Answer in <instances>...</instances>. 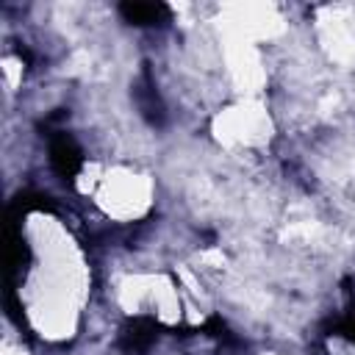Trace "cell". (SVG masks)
<instances>
[{"label": "cell", "mask_w": 355, "mask_h": 355, "mask_svg": "<svg viewBox=\"0 0 355 355\" xmlns=\"http://www.w3.org/2000/svg\"><path fill=\"white\" fill-rule=\"evenodd\" d=\"M211 133H214V141L227 153H252L255 147L269 144L275 133V122L266 105L255 103L252 97H244L216 111Z\"/></svg>", "instance_id": "cell-1"}, {"label": "cell", "mask_w": 355, "mask_h": 355, "mask_svg": "<svg viewBox=\"0 0 355 355\" xmlns=\"http://www.w3.org/2000/svg\"><path fill=\"white\" fill-rule=\"evenodd\" d=\"M327 355H355V344L347 338H330L327 341Z\"/></svg>", "instance_id": "cell-2"}, {"label": "cell", "mask_w": 355, "mask_h": 355, "mask_svg": "<svg viewBox=\"0 0 355 355\" xmlns=\"http://www.w3.org/2000/svg\"><path fill=\"white\" fill-rule=\"evenodd\" d=\"M6 355H25V352H22V349H17V352H11V349H8Z\"/></svg>", "instance_id": "cell-3"}, {"label": "cell", "mask_w": 355, "mask_h": 355, "mask_svg": "<svg viewBox=\"0 0 355 355\" xmlns=\"http://www.w3.org/2000/svg\"><path fill=\"white\" fill-rule=\"evenodd\" d=\"M258 355H283V352H258Z\"/></svg>", "instance_id": "cell-4"}]
</instances>
